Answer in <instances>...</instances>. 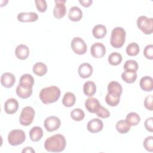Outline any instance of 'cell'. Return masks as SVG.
I'll list each match as a JSON object with an SVG mask.
<instances>
[{
  "label": "cell",
  "instance_id": "obj_1",
  "mask_svg": "<svg viewBox=\"0 0 153 153\" xmlns=\"http://www.w3.org/2000/svg\"><path fill=\"white\" fill-rule=\"evenodd\" d=\"M66 145L65 137L61 134H56L48 137L44 142V148L48 152H60Z\"/></svg>",
  "mask_w": 153,
  "mask_h": 153
},
{
  "label": "cell",
  "instance_id": "obj_2",
  "mask_svg": "<svg viewBox=\"0 0 153 153\" xmlns=\"http://www.w3.org/2000/svg\"><path fill=\"white\" fill-rule=\"evenodd\" d=\"M60 96V90L56 85H51L41 89L39 97L44 104H50L56 102Z\"/></svg>",
  "mask_w": 153,
  "mask_h": 153
},
{
  "label": "cell",
  "instance_id": "obj_3",
  "mask_svg": "<svg viewBox=\"0 0 153 153\" xmlns=\"http://www.w3.org/2000/svg\"><path fill=\"white\" fill-rule=\"evenodd\" d=\"M126 32L124 28L119 26L114 28L110 38L111 45L115 48L122 47L126 41Z\"/></svg>",
  "mask_w": 153,
  "mask_h": 153
},
{
  "label": "cell",
  "instance_id": "obj_4",
  "mask_svg": "<svg viewBox=\"0 0 153 153\" xmlns=\"http://www.w3.org/2000/svg\"><path fill=\"white\" fill-rule=\"evenodd\" d=\"M138 28L145 35H150L153 32V19L145 16H140L137 19Z\"/></svg>",
  "mask_w": 153,
  "mask_h": 153
},
{
  "label": "cell",
  "instance_id": "obj_5",
  "mask_svg": "<svg viewBox=\"0 0 153 153\" xmlns=\"http://www.w3.org/2000/svg\"><path fill=\"white\" fill-rule=\"evenodd\" d=\"M26 139L24 131L20 129H14L10 131L8 135V142L11 146H17L23 143Z\"/></svg>",
  "mask_w": 153,
  "mask_h": 153
},
{
  "label": "cell",
  "instance_id": "obj_6",
  "mask_svg": "<svg viewBox=\"0 0 153 153\" xmlns=\"http://www.w3.org/2000/svg\"><path fill=\"white\" fill-rule=\"evenodd\" d=\"M35 110L31 106H25L21 111L19 122L24 126H28L32 124L35 117Z\"/></svg>",
  "mask_w": 153,
  "mask_h": 153
},
{
  "label": "cell",
  "instance_id": "obj_7",
  "mask_svg": "<svg viewBox=\"0 0 153 153\" xmlns=\"http://www.w3.org/2000/svg\"><path fill=\"white\" fill-rule=\"evenodd\" d=\"M73 51L78 55L84 54L87 50V46L84 40L80 37H74L71 43Z\"/></svg>",
  "mask_w": 153,
  "mask_h": 153
},
{
  "label": "cell",
  "instance_id": "obj_8",
  "mask_svg": "<svg viewBox=\"0 0 153 153\" xmlns=\"http://www.w3.org/2000/svg\"><path fill=\"white\" fill-rule=\"evenodd\" d=\"M44 125L47 131L51 132L57 130L60 127L61 125V121L59 118L57 117L50 116L45 119L44 121Z\"/></svg>",
  "mask_w": 153,
  "mask_h": 153
},
{
  "label": "cell",
  "instance_id": "obj_9",
  "mask_svg": "<svg viewBox=\"0 0 153 153\" xmlns=\"http://www.w3.org/2000/svg\"><path fill=\"white\" fill-rule=\"evenodd\" d=\"M56 5L53 9V16L56 19L63 17L66 13V8L65 6V0H56Z\"/></svg>",
  "mask_w": 153,
  "mask_h": 153
},
{
  "label": "cell",
  "instance_id": "obj_10",
  "mask_svg": "<svg viewBox=\"0 0 153 153\" xmlns=\"http://www.w3.org/2000/svg\"><path fill=\"white\" fill-rule=\"evenodd\" d=\"M90 53L92 56L94 58H102L106 53V47L101 42L94 43L91 46Z\"/></svg>",
  "mask_w": 153,
  "mask_h": 153
},
{
  "label": "cell",
  "instance_id": "obj_11",
  "mask_svg": "<svg viewBox=\"0 0 153 153\" xmlns=\"http://www.w3.org/2000/svg\"><path fill=\"white\" fill-rule=\"evenodd\" d=\"M103 127V123L99 118H93L88 121L87 125V128L88 131L92 133H96L100 131Z\"/></svg>",
  "mask_w": 153,
  "mask_h": 153
},
{
  "label": "cell",
  "instance_id": "obj_12",
  "mask_svg": "<svg viewBox=\"0 0 153 153\" xmlns=\"http://www.w3.org/2000/svg\"><path fill=\"white\" fill-rule=\"evenodd\" d=\"M17 18L21 22H33L38 19V15L35 12H22L17 14Z\"/></svg>",
  "mask_w": 153,
  "mask_h": 153
},
{
  "label": "cell",
  "instance_id": "obj_13",
  "mask_svg": "<svg viewBox=\"0 0 153 153\" xmlns=\"http://www.w3.org/2000/svg\"><path fill=\"white\" fill-rule=\"evenodd\" d=\"M19 108V103L16 99L10 98L4 103V111L8 114L16 113Z\"/></svg>",
  "mask_w": 153,
  "mask_h": 153
},
{
  "label": "cell",
  "instance_id": "obj_14",
  "mask_svg": "<svg viewBox=\"0 0 153 153\" xmlns=\"http://www.w3.org/2000/svg\"><path fill=\"white\" fill-rule=\"evenodd\" d=\"M93 69L92 66L88 63H83L81 64L78 69V72L81 78H87L93 74Z\"/></svg>",
  "mask_w": 153,
  "mask_h": 153
},
{
  "label": "cell",
  "instance_id": "obj_15",
  "mask_svg": "<svg viewBox=\"0 0 153 153\" xmlns=\"http://www.w3.org/2000/svg\"><path fill=\"white\" fill-rule=\"evenodd\" d=\"M100 105L98 99L91 96L87 99L85 101V107L91 113H96Z\"/></svg>",
  "mask_w": 153,
  "mask_h": 153
},
{
  "label": "cell",
  "instance_id": "obj_16",
  "mask_svg": "<svg viewBox=\"0 0 153 153\" xmlns=\"http://www.w3.org/2000/svg\"><path fill=\"white\" fill-rule=\"evenodd\" d=\"M15 82V76L10 72H5L1 76V83L5 88L12 87Z\"/></svg>",
  "mask_w": 153,
  "mask_h": 153
},
{
  "label": "cell",
  "instance_id": "obj_17",
  "mask_svg": "<svg viewBox=\"0 0 153 153\" xmlns=\"http://www.w3.org/2000/svg\"><path fill=\"white\" fill-rule=\"evenodd\" d=\"M108 93L115 96H120L123 92L121 85L117 81H111L108 85Z\"/></svg>",
  "mask_w": 153,
  "mask_h": 153
},
{
  "label": "cell",
  "instance_id": "obj_18",
  "mask_svg": "<svg viewBox=\"0 0 153 153\" xmlns=\"http://www.w3.org/2000/svg\"><path fill=\"white\" fill-rule=\"evenodd\" d=\"M15 55L19 59H26L29 55V47L25 44H20L17 45L15 50Z\"/></svg>",
  "mask_w": 153,
  "mask_h": 153
},
{
  "label": "cell",
  "instance_id": "obj_19",
  "mask_svg": "<svg viewBox=\"0 0 153 153\" xmlns=\"http://www.w3.org/2000/svg\"><path fill=\"white\" fill-rule=\"evenodd\" d=\"M34 82V78L32 75L25 74L21 76L19 84L24 88H32Z\"/></svg>",
  "mask_w": 153,
  "mask_h": 153
},
{
  "label": "cell",
  "instance_id": "obj_20",
  "mask_svg": "<svg viewBox=\"0 0 153 153\" xmlns=\"http://www.w3.org/2000/svg\"><path fill=\"white\" fill-rule=\"evenodd\" d=\"M68 17L72 22H78L82 17V11L78 7H72L69 10Z\"/></svg>",
  "mask_w": 153,
  "mask_h": 153
},
{
  "label": "cell",
  "instance_id": "obj_21",
  "mask_svg": "<svg viewBox=\"0 0 153 153\" xmlns=\"http://www.w3.org/2000/svg\"><path fill=\"white\" fill-rule=\"evenodd\" d=\"M140 87L145 91H151L153 90V79L149 76H145L140 80Z\"/></svg>",
  "mask_w": 153,
  "mask_h": 153
},
{
  "label": "cell",
  "instance_id": "obj_22",
  "mask_svg": "<svg viewBox=\"0 0 153 153\" xmlns=\"http://www.w3.org/2000/svg\"><path fill=\"white\" fill-rule=\"evenodd\" d=\"M43 134L44 132L42 128L39 126H35L29 131V137L30 140L33 142L40 140L43 136Z\"/></svg>",
  "mask_w": 153,
  "mask_h": 153
},
{
  "label": "cell",
  "instance_id": "obj_23",
  "mask_svg": "<svg viewBox=\"0 0 153 153\" xmlns=\"http://www.w3.org/2000/svg\"><path fill=\"white\" fill-rule=\"evenodd\" d=\"M92 33L96 39H102L106 35L107 29L105 25L100 24L97 25L93 27Z\"/></svg>",
  "mask_w": 153,
  "mask_h": 153
},
{
  "label": "cell",
  "instance_id": "obj_24",
  "mask_svg": "<svg viewBox=\"0 0 153 153\" xmlns=\"http://www.w3.org/2000/svg\"><path fill=\"white\" fill-rule=\"evenodd\" d=\"M83 91L87 96H93L96 91V85L93 81H87L83 85Z\"/></svg>",
  "mask_w": 153,
  "mask_h": 153
},
{
  "label": "cell",
  "instance_id": "obj_25",
  "mask_svg": "<svg viewBox=\"0 0 153 153\" xmlns=\"http://www.w3.org/2000/svg\"><path fill=\"white\" fill-rule=\"evenodd\" d=\"M76 102V97L72 92H67L63 96L62 99V104L65 107H72Z\"/></svg>",
  "mask_w": 153,
  "mask_h": 153
},
{
  "label": "cell",
  "instance_id": "obj_26",
  "mask_svg": "<svg viewBox=\"0 0 153 153\" xmlns=\"http://www.w3.org/2000/svg\"><path fill=\"white\" fill-rule=\"evenodd\" d=\"M32 71L35 75L42 76L46 74L47 72V65L42 62H37L33 66Z\"/></svg>",
  "mask_w": 153,
  "mask_h": 153
},
{
  "label": "cell",
  "instance_id": "obj_27",
  "mask_svg": "<svg viewBox=\"0 0 153 153\" xmlns=\"http://www.w3.org/2000/svg\"><path fill=\"white\" fill-rule=\"evenodd\" d=\"M121 78L126 82L131 84L136 80L137 73L136 72L132 71H124L121 74Z\"/></svg>",
  "mask_w": 153,
  "mask_h": 153
},
{
  "label": "cell",
  "instance_id": "obj_28",
  "mask_svg": "<svg viewBox=\"0 0 153 153\" xmlns=\"http://www.w3.org/2000/svg\"><path fill=\"white\" fill-rule=\"evenodd\" d=\"M125 120L130 126H134L140 123V117L136 112H131L127 115Z\"/></svg>",
  "mask_w": 153,
  "mask_h": 153
},
{
  "label": "cell",
  "instance_id": "obj_29",
  "mask_svg": "<svg viewBox=\"0 0 153 153\" xmlns=\"http://www.w3.org/2000/svg\"><path fill=\"white\" fill-rule=\"evenodd\" d=\"M16 94L22 99H27L32 94V88H26L22 87L19 84L16 87Z\"/></svg>",
  "mask_w": 153,
  "mask_h": 153
},
{
  "label": "cell",
  "instance_id": "obj_30",
  "mask_svg": "<svg viewBox=\"0 0 153 153\" xmlns=\"http://www.w3.org/2000/svg\"><path fill=\"white\" fill-rule=\"evenodd\" d=\"M130 126L124 120H121L116 123V130L121 134L127 133L130 130Z\"/></svg>",
  "mask_w": 153,
  "mask_h": 153
},
{
  "label": "cell",
  "instance_id": "obj_31",
  "mask_svg": "<svg viewBox=\"0 0 153 153\" xmlns=\"http://www.w3.org/2000/svg\"><path fill=\"white\" fill-rule=\"evenodd\" d=\"M123 60L121 54L117 52H113L111 53L108 56V62L109 64L113 66H117L121 63Z\"/></svg>",
  "mask_w": 153,
  "mask_h": 153
},
{
  "label": "cell",
  "instance_id": "obj_32",
  "mask_svg": "<svg viewBox=\"0 0 153 153\" xmlns=\"http://www.w3.org/2000/svg\"><path fill=\"white\" fill-rule=\"evenodd\" d=\"M126 51L127 55L130 56H135L139 53L140 48L137 43L131 42L127 46Z\"/></svg>",
  "mask_w": 153,
  "mask_h": 153
},
{
  "label": "cell",
  "instance_id": "obj_33",
  "mask_svg": "<svg viewBox=\"0 0 153 153\" xmlns=\"http://www.w3.org/2000/svg\"><path fill=\"white\" fill-rule=\"evenodd\" d=\"M71 118L76 121L82 120L85 117L84 112L80 108L74 109L70 113Z\"/></svg>",
  "mask_w": 153,
  "mask_h": 153
},
{
  "label": "cell",
  "instance_id": "obj_34",
  "mask_svg": "<svg viewBox=\"0 0 153 153\" xmlns=\"http://www.w3.org/2000/svg\"><path fill=\"white\" fill-rule=\"evenodd\" d=\"M120 100V96H115L111 95L108 93L105 96L106 103L111 106H116L118 105Z\"/></svg>",
  "mask_w": 153,
  "mask_h": 153
},
{
  "label": "cell",
  "instance_id": "obj_35",
  "mask_svg": "<svg viewBox=\"0 0 153 153\" xmlns=\"http://www.w3.org/2000/svg\"><path fill=\"white\" fill-rule=\"evenodd\" d=\"M138 64L136 60H128L124 64L123 68L125 71H132L136 72L138 69Z\"/></svg>",
  "mask_w": 153,
  "mask_h": 153
},
{
  "label": "cell",
  "instance_id": "obj_36",
  "mask_svg": "<svg viewBox=\"0 0 153 153\" xmlns=\"http://www.w3.org/2000/svg\"><path fill=\"white\" fill-rule=\"evenodd\" d=\"M143 145L146 151L149 152H152L153 151V136H149L146 137L143 140Z\"/></svg>",
  "mask_w": 153,
  "mask_h": 153
},
{
  "label": "cell",
  "instance_id": "obj_37",
  "mask_svg": "<svg viewBox=\"0 0 153 153\" xmlns=\"http://www.w3.org/2000/svg\"><path fill=\"white\" fill-rule=\"evenodd\" d=\"M96 114L97 117L102 118H106L110 116L109 111L102 105H100L98 110L96 111Z\"/></svg>",
  "mask_w": 153,
  "mask_h": 153
},
{
  "label": "cell",
  "instance_id": "obj_38",
  "mask_svg": "<svg viewBox=\"0 0 153 153\" xmlns=\"http://www.w3.org/2000/svg\"><path fill=\"white\" fill-rule=\"evenodd\" d=\"M35 3L37 10L41 12L44 13L47 10V2L45 0H35Z\"/></svg>",
  "mask_w": 153,
  "mask_h": 153
},
{
  "label": "cell",
  "instance_id": "obj_39",
  "mask_svg": "<svg viewBox=\"0 0 153 153\" xmlns=\"http://www.w3.org/2000/svg\"><path fill=\"white\" fill-rule=\"evenodd\" d=\"M143 55L148 59L152 60L153 59V45H147L143 50Z\"/></svg>",
  "mask_w": 153,
  "mask_h": 153
},
{
  "label": "cell",
  "instance_id": "obj_40",
  "mask_svg": "<svg viewBox=\"0 0 153 153\" xmlns=\"http://www.w3.org/2000/svg\"><path fill=\"white\" fill-rule=\"evenodd\" d=\"M152 99H153L152 95L151 94V95L147 96L144 100V106H145V108L151 111H152L153 109V108H152Z\"/></svg>",
  "mask_w": 153,
  "mask_h": 153
},
{
  "label": "cell",
  "instance_id": "obj_41",
  "mask_svg": "<svg viewBox=\"0 0 153 153\" xmlns=\"http://www.w3.org/2000/svg\"><path fill=\"white\" fill-rule=\"evenodd\" d=\"M144 126L145 128L148 131L152 132L153 131V118L149 117L147 118L144 123Z\"/></svg>",
  "mask_w": 153,
  "mask_h": 153
},
{
  "label": "cell",
  "instance_id": "obj_42",
  "mask_svg": "<svg viewBox=\"0 0 153 153\" xmlns=\"http://www.w3.org/2000/svg\"><path fill=\"white\" fill-rule=\"evenodd\" d=\"M79 2L84 7H90L93 3L92 0H79Z\"/></svg>",
  "mask_w": 153,
  "mask_h": 153
},
{
  "label": "cell",
  "instance_id": "obj_43",
  "mask_svg": "<svg viewBox=\"0 0 153 153\" xmlns=\"http://www.w3.org/2000/svg\"><path fill=\"white\" fill-rule=\"evenodd\" d=\"M22 153H24V152H33V153H35V150L30 146H27V147H26L23 150H22Z\"/></svg>",
  "mask_w": 153,
  "mask_h": 153
}]
</instances>
